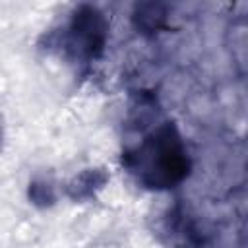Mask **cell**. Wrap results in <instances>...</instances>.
Instances as JSON below:
<instances>
[{
	"mask_svg": "<svg viewBox=\"0 0 248 248\" xmlns=\"http://www.w3.org/2000/svg\"><path fill=\"white\" fill-rule=\"evenodd\" d=\"M122 159L138 182L153 190L172 188L190 172L188 151L172 122L159 124Z\"/></svg>",
	"mask_w": 248,
	"mask_h": 248,
	"instance_id": "1",
	"label": "cell"
},
{
	"mask_svg": "<svg viewBox=\"0 0 248 248\" xmlns=\"http://www.w3.org/2000/svg\"><path fill=\"white\" fill-rule=\"evenodd\" d=\"M107 37L108 21L97 8L83 4L74 12L68 25V45L78 56L85 60L99 58L105 50Z\"/></svg>",
	"mask_w": 248,
	"mask_h": 248,
	"instance_id": "2",
	"label": "cell"
},
{
	"mask_svg": "<svg viewBox=\"0 0 248 248\" xmlns=\"http://www.w3.org/2000/svg\"><path fill=\"white\" fill-rule=\"evenodd\" d=\"M108 180L103 169H85L68 184V196L72 200H87Z\"/></svg>",
	"mask_w": 248,
	"mask_h": 248,
	"instance_id": "3",
	"label": "cell"
},
{
	"mask_svg": "<svg viewBox=\"0 0 248 248\" xmlns=\"http://www.w3.org/2000/svg\"><path fill=\"white\" fill-rule=\"evenodd\" d=\"M167 19V6L159 2H147V4H138L134 12V21L136 27L141 33H155L165 25Z\"/></svg>",
	"mask_w": 248,
	"mask_h": 248,
	"instance_id": "4",
	"label": "cell"
},
{
	"mask_svg": "<svg viewBox=\"0 0 248 248\" xmlns=\"http://www.w3.org/2000/svg\"><path fill=\"white\" fill-rule=\"evenodd\" d=\"M54 186L46 180H33L29 184V200L39 205V207H46L54 203Z\"/></svg>",
	"mask_w": 248,
	"mask_h": 248,
	"instance_id": "5",
	"label": "cell"
},
{
	"mask_svg": "<svg viewBox=\"0 0 248 248\" xmlns=\"http://www.w3.org/2000/svg\"><path fill=\"white\" fill-rule=\"evenodd\" d=\"M0 141H2V126H0Z\"/></svg>",
	"mask_w": 248,
	"mask_h": 248,
	"instance_id": "6",
	"label": "cell"
}]
</instances>
